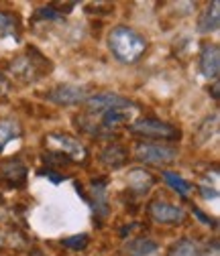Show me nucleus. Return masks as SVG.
Returning <instances> with one entry per match:
<instances>
[{
    "label": "nucleus",
    "mask_w": 220,
    "mask_h": 256,
    "mask_svg": "<svg viewBox=\"0 0 220 256\" xmlns=\"http://www.w3.org/2000/svg\"><path fill=\"white\" fill-rule=\"evenodd\" d=\"M108 49L118 63L133 66L147 51V39L127 24H116L108 33Z\"/></svg>",
    "instance_id": "f257e3e1"
},
{
    "label": "nucleus",
    "mask_w": 220,
    "mask_h": 256,
    "mask_svg": "<svg viewBox=\"0 0 220 256\" xmlns=\"http://www.w3.org/2000/svg\"><path fill=\"white\" fill-rule=\"evenodd\" d=\"M47 148V161L59 163V165H76V163H86L88 158V148L82 144L80 138L66 134V132H49L45 136Z\"/></svg>",
    "instance_id": "f03ea898"
},
{
    "label": "nucleus",
    "mask_w": 220,
    "mask_h": 256,
    "mask_svg": "<svg viewBox=\"0 0 220 256\" xmlns=\"http://www.w3.org/2000/svg\"><path fill=\"white\" fill-rule=\"evenodd\" d=\"M49 70H51V63L35 47H31L27 53L13 59L11 66H9V72L13 74V78H17L23 84L39 82L41 78L49 76Z\"/></svg>",
    "instance_id": "7ed1b4c3"
},
{
    "label": "nucleus",
    "mask_w": 220,
    "mask_h": 256,
    "mask_svg": "<svg viewBox=\"0 0 220 256\" xmlns=\"http://www.w3.org/2000/svg\"><path fill=\"white\" fill-rule=\"evenodd\" d=\"M129 130L141 138H153V140H179L181 130L171 122L159 120V118H141L129 126Z\"/></svg>",
    "instance_id": "20e7f679"
},
{
    "label": "nucleus",
    "mask_w": 220,
    "mask_h": 256,
    "mask_svg": "<svg viewBox=\"0 0 220 256\" xmlns=\"http://www.w3.org/2000/svg\"><path fill=\"white\" fill-rule=\"evenodd\" d=\"M135 158L147 165H157V167H165L171 165L177 158V148L161 142H137L135 144Z\"/></svg>",
    "instance_id": "39448f33"
},
{
    "label": "nucleus",
    "mask_w": 220,
    "mask_h": 256,
    "mask_svg": "<svg viewBox=\"0 0 220 256\" xmlns=\"http://www.w3.org/2000/svg\"><path fill=\"white\" fill-rule=\"evenodd\" d=\"M45 98L57 106H78L88 100V88L74 86V84H61V86H55Z\"/></svg>",
    "instance_id": "423d86ee"
},
{
    "label": "nucleus",
    "mask_w": 220,
    "mask_h": 256,
    "mask_svg": "<svg viewBox=\"0 0 220 256\" xmlns=\"http://www.w3.org/2000/svg\"><path fill=\"white\" fill-rule=\"evenodd\" d=\"M149 216L157 224H165V226H173V224H181L185 220V212L179 206H171L163 200H155L149 204Z\"/></svg>",
    "instance_id": "0eeeda50"
},
{
    "label": "nucleus",
    "mask_w": 220,
    "mask_h": 256,
    "mask_svg": "<svg viewBox=\"0 0 220 256\" xmlns=\"http://www.w3.org/2000/svg\"><path fill=\"white\" fill-rule=\"evenodd\" d=\"M88 112L90 114H96V112H106V110H112V108H120V106H131L133 102H129L124 96H118V94H112V92H100V94H94V96H88V100L84 102Z\"/></svg>",
    "instance_id": "6e6552de"
},
{
    "label": "nucleus",
    "mask_w": 220,
    "mask_h": 256,
    "mask_svg": "<svg viewBox=\"0 0 220 256\" xmlns=\"http://www.w3.org/2000/svg\"><path fill=\"white\" fill-rule=\"evenodd\" d=\"M135 106H120V108H112V110H106L102 112V120H100V130L110 134L114 132L116 128H120L122 124H129L135 116Z\"/></svg>",
    "instance_id": "1a4fd4ad"
},
{
    "label": "nucleus",
    "mask_w": 220,
    "mask_h": 256,
    "mask_svg": "<svg viewBox=\"0 0 220 256\" xmlns=\"http://www.w3.org/2000/svg\"><path fill=\"white\" fill-rule=\"evenodd\" d=\"M200 74L206 80H218V74H220V47L216 43H206L202 47Z\"/></svg>",
    "instance_id": "9d476101"
},
{
    "label": "nucleus",
    "mask_w": 220,
    "mask_h": 256,
    "mask_svg": "<svg viewBox=\"0 0 220 256\" xmlns=\"http://www.w3.org/2000/svg\"><path fill=\"white\" fill-rule=\"evenodd\" d=\"M0 179H3L9 187H21L27 181V167L19 158H11V161L0 165Z\"/></svg>",
    "instance_id": "9b49d317"
},
{
    "label": "nucleus",
    "mask_w": 220,
    "mask_h": 256,
    "mask_svg": "<svg viewBox=\"0 0 220 256\" xmlns=\"http://www.w3.org/2000/svg\"><path fill=\"white\" fill-rule=\"evenodd\" d=\"M218 26H220V2L214 0V2H210L204 8V12L198 18V33L210 35V33H216Z\"/></svg>",
    "instance_id": "f8f14e48"
},
{
    "label": "nucleus",
    "mask_w": 220,
    "mask_h": 256,
    "mask_svg": "<svg viewBox=\"0 0 220 256\" xmlns=\"http://www.w3.org/2000/svg\"><path fill=\"white\" fill-rule=\"evenodd\" d=\"M100 161H102L106 167H110V169H120V167L127 165V161H129V150L124 148L122 144L112 142V144H108V146L100 152Z\"/></svg>",
    "instance_id": "ddd939ff"
},
{
    "label": "nucleus",
    "mask_w": 220,
    "mask_h": 256,
    "mask_svg": "<svg viewBox=\"0 0 220 256\" xmlns=\"http://www.w3.org/2000/svg\"><path fill=\"white\" fill-rule=\"evenodd\" d=\"M23 134V126L17 118H3L0 120V152H5L7 144L17 140Z\"/></svg>",
    "instance_id": "4468645a"
},
{
    "label": "nucleus",
    "mask_w": 220,
    "mask_h": 256,
    "mask_svg": "<svg viewBox=\"0 0 220 256\" xmlns=\"http://www.w3.org/2000/svg\"><path fill=\"white\" fill-rule=\"evenodd\" d=\"M127 256H157L159 254V244L151 238H135L127 244Z\"/></svg>",
    "instance_id": "2eb2a0df"
},
{
    "label": "nucleus",
    "mask_w": 220,
    "mask_h": 256,
    "mask_svg": "<svg viewBox=\"0 0 220 256\" xmlns=\"http://www.w3.org/2000/svg\"><path fill=\"white\" fill-rule=\"evenodd\" d=\"M216 134H218V112H214L212 116H208V118L200 124L194 142H196V146H204V144H208Z\"/></svg>",
    "instance_id": "dca6fc26"
},
{
    "label": "nucleus",
    "mask_w": 220,
    "mask_h": 256,
    "mask_svg": "<svg viewBox=\"0 0 220 256\" xmlns=\"http://www.w3.org/2000/svg\"><path fill=\"white\" fill-rule=\"evenodd\" d=\"M129 187L137 196H145L153 187V177L145 169H133V171H129Z\"/></svg>",
    "instance_id": "f3484780"
},
{
    "label": "nucleus",
    "mask_w": 220,
    "mask_h": 256,
    "mask_svg": "<svg viewBox=\"0 0 220 256\" xmlns=\"http://www.w3.org/2000/svg\"><path fill=\"white\" fill-rule=\"evenodd\" d=\"M92 194H94V210L98 214L106 216L108 206H106V179H94L92 181Z\"/></svg>",
    "instance_id": "a211bd4d"
},
{
    "label": "nucleus",
    "mask_w": 220,
    "mask_h": 256,
    "mask_svg": "<svg viewBox=\"0 0 220 256\" xmlns=\"http://www.w3.org/2000/svg\"><path fill=\"white\" fill-rule=\"evenodd\" d=\"M19 16L11 10H0V37H15L19 35Z\"/></svg>",
    "instance_id": "6ab92c4d"
},
{
    "label": "nucleus",
    "mask_w": 220,
    "mask_h": 256,
    "mask_svg": "<svg viewBox=\"0 0 220 256\" xmlns=\"http://www.w3.org/2000/svg\"><path fill=\"white\" fill-rule=\"evenodd\" d=\"M200 246L190 240V238H179L177 242H173V246L169 248L167 256H200Z\"/></svg>",
    "instance_id": "aec40b11"
},
{
    "label": "nucleus",
    "mask_w": 220,
    "mask_h": 256,
    "mask_svg": "<svg viewBox=\"0 0 220 256\" xmlns=\"http://www.w3.org/2000/svg\"><path fill=\"white\" fill-rule=\"evenodd\" d=\"M163 179L167 181V185H169L173 191H177L181 198H187V196L192 194V189H194L183 177H179V175H175V173H171V171H163Z\"/></svg>",
    "instance_id": "412c9836"
},
{
    "label": "nucleus",
    "mask_w": 220,
    "mask_h": 256,
    "mask_svg": "<svg viewBox=\"0 0 220 256\" xmlns=\"http://www.w3.org/2000/svg\"><path fill=\"white\" fill-rule=\"evenodd\" d=\"M61 244H64L66 248H72V250H84L90 244V238H88V234H76V236L61 240Z\"/></svg>",
    "instance_id": "4be33fe9"
},
{
    "label": "nucleus",
    "mask_w": 220,
    "mask_h": 256,
    "mask_svg": "<svg viewBox=\"0 0 220 256\" xmlns=\"http://www.w3.org/2000/svg\"><path fill=\"white\" fill-rule=\"evenodd\" d=\"M59 18H64V14L55 6H41L37 10V20H59Z\"/></svg>",
    "instance_id": "5701e85b"
},
{
    "label": "nucleus",
    "mask_w": 220,
    "mask_h": 256,
    "mask_svg": "<svg viewBox=\"0 0 220 256\" xmlns=\"http://www.w3.org/2000/svg\"><path fill=\"white\" fill-rule=\"evenodd\" d=\"M200 194H202L204 200H218V187H216V185L202 183V185H200Z\"/></svg>",
    "instance_id": "b1692460"
},
{
    "label": "nucleus",
    "mask_w": 220,
    "mask_h": 256,
    "mask_svg": "<svg viewBox=\"0 0 220 256\" xmlns=\"http://www.w3.org/2000/svg\"><path fill=\"white\" fill-rule=\"evenodd\" d=\"M200 256H220V248H218V240L214 238L208 246H206V250L204 252H200Z\"/></svg>",
    "instance_id": "393cba45"
},
{
    "label": "nucleus",
    "mask_w": 220,
    "mask_h": 256,
    "mask_svg": "<svg viewBox=\"0 0 220 256\" xmlns=\"http://www.w3.org/2000/svg\"><path fill=\"white\" fill-rule=\"evenodd\" d=\"M9 92H11V84H9V80L5 78V74H0V98L9 96Z\"/></svg>",
    "instance_id": "a878e982"
},
{
    "label": "nucleus",
    "mask_w": 220,
    "mask_h": 256,
    "mask_svg": "<svg viewBox=\"0 0 220 256\" xmlns=\"http://www.w3.org/2000/svg\"><path fill=\"white\" fill-rule=\"evenodd\" d=\"M194 214L200 218V222L202 224H206V226H212V228H216V222L212 220V218H208L206 214H202V210H198V208H194Z\"/></svg>",
    "instance_id": "bb28decb"
},
{
    "label": "nucleus",
    "mask_w": 220,
    "mask_h": 256,
    "mask_svg": "<svg viewBox=\"0 0 220 256\" xmlns=\"http://www.w3.org/2000/svg\"><path fill=\"white\" fill-rule=\"evenodd\" d=\"M47 177H49L53 183H59V181H64V179H66V175H55L51 169H47Z\"/></svg>",
    "instance_id": "cd10ccee"
},
{
    "label": "nucleus",
    "mask_w": 220,
    "mask_h": 256,
    "mask_svg": "<svg viewBox=\"0 0 220 256\" xmlns=\"http://www.w3.org/2000/svg\"><path fill=\"white\" fill-rule=\"evenodd\" d=\"M212 96H214V100H218V82L212 86Z\"/></svg>",
    "instance_id": "c85d7f7f"
},
{
    "label": "nucleus",
    "mask_w": 220,
    "mask_h": 256,
    "mask_svg": "<svg viewBox=\"0 0 220 256\" xmlns=\"http://www.w3.org/2000/svg\"><path fill=\"white\" fill-rule=\"evenodd\" d=\"M31 256H45V254H41V252H33V254H31Z\"/></svg>",
    "instance_id": "c756f323"
},
{
    "label": "nucleus",
    "mask_w": 220,
    "mask_h": 256,
    "mask_svg": "<svg viewBox=\"0 0 220 256\" xmlns=\"http://www.w3.org/2000/svg\"><path fill=\"white\" fill-rule=\"evenodd\" d=\"M3 240H5V238H3V232H0V246H3Z\"/></svg>",
    "instance_id": "7c9ffc66"
}]
</instances>
